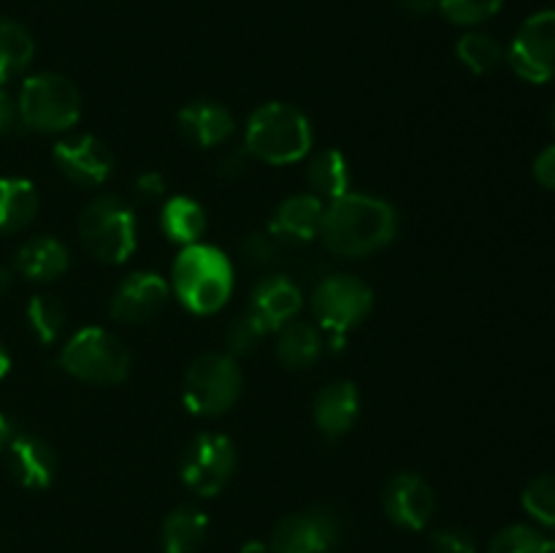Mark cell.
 <instances>
[{"label": "cell", "mask_w": 555, "mask_h": 553, "mask_svg": "<svg viewBox=\"0 0 555 553\" xmlns=\"http://www.w3.org/2000/svg\"><path fill=\"white\" fill-rule=\"evenodd\" d=\"M54 163L60 171L76 184L85 188H98L112 177L114 157L103 141L95 136H68V139L57 141L52 150Z\"/></svg>", "instance_id": "cell-14"}, {"label": "cell", "mask_w": 555, "mask_h": 553, "mask_svg": "<svg viewBox=\"0 0 555 553\" xmlns=\"http://www.w3.org/2000/svg\"><path fill=\"white\" fill-rule=\"evenodd\" d=\"M20 123L38 133H60L79 123L81 92L68 76L36 74L22 81Z\"/></svg>", "instance_id": "cell-5"}, {"label": "cell", "mask_w": 555, "mask_h": 553, "mask_svg": "<svg viewBox=\"0 0 555 553\" xmlns=\"http://www.w3.org/2000/svg\"><path fill=\"white\" fill-rule=\"evenodd\" d=\"M20 123V106H16L14 98L0 87V136L11 133Z\"/></svg>", "instance_id": "cell-37"}, {"label": "cell", "mask_w": 555, "mask_h": 553, "mask_svg": "<svg viewBox=\"0 0 555 553\" xmlns=\"http://www.w3.org/2000/svg\"><path fill=\"white\" fill-rule=\"evenodd\" d=\"M325 204L314 193L291 195L282 201L280 209L274 211L269 222L271 236L280 239L282 244H307L320 236V226H323Z\"/></svg>", "instance_id": "cell-16"}, {"label": "cell", "mask_w": 555, "mask_h": 553, "mask_svg": "<svg viewBox=\"0 0 555 553\" xmlns=\"http://www.w3.org/2000/svg\"><path fill=\"white\" fill-rule=\"evenodd\" d=\"M70 266L68 247L54 236H36L16 253V271L33 282H52Z\"/></svg>", "instance_id": "cell-20"}, {"label": "cell", "mask_w": 555, "mask_h": 553, "mask_svg": "<svg viewBox=\"0 0 555 553\" xmlns=\"http://www.w3.org/2000/svg\"><path fill=\"white\" fill-rule=\"evenodd\" d=\"M372 307V287L352 274L325 276L312 293V312L334 350L345 347V336L369 318Z\"/></svg>", "instance_id": "cell-8"}, {"label": "cell", "mask_w": 555, "mask_h": 553, "mask_svg": "<svg viewBox=\"0 0 555 553\" xmlns=\"http://www.w3.org/2000/svg\"><path fill=\"white\" fill-rule=\"evenodd\" d=\"M551 125H553V130H555V101H553V108H551Z\"/></svg>", "instance_id": "cell-44"}, {"label": "cell", "mask_w": 555, "mask_h": 553, "mask_svg": "<svg viewBox=\"0 0 555 553\" xmlns=\"http://www.w3.org/2000/svg\"><path fill=\"white\" fill-rule=\"evenodd\" d=\"M399 233V215L383 198L366 193H345L328 201L320 226L325 247L345 258H366L388 247Z\"/></svg>", "instance_id": "cell-1"}, {"label": "cell", "mask_w": 555, "mask_h": 553, "mask_svg": "<svg viewBox=\"0 0 555 553\" xmlns=\"http://www.w3.org/2000/svg\"><path fill=\"white\" fill-rule=\"evenodd\" d=\"M504 0H437V9L448 16L453 25H480L499 14Z\"/></svg>", "instance_id": "cell-32"}, {"label": "cell", "mask_w": 555, "mask_h": 553, "mask_svg": "<svg viewBox=\"0 0 555 553\" xmlns=\"http://www.w3.org/2000/svg\"><path fill=\"white\" fill-rule=\"evenodd\" d=\"M269 334V325H266L253 309H247V312L236 314V318L231 320V325H228L225 331V345L233 356H249V352H255L263 345V339Z\"/></svg>", "instance_id": "cell-30"}, {"label": "cell", "mask_w": 555, "mask_h": 553, "mask_svg": "<svg viewBox=\"0 0 555 553\" xmlns=\"http://www.w3.org/2000/svg\"><path fill=\"white\" fill-rule=\"evenodd\" d=\"M160 226L171 242L190 247V244H198L201 236L206 231V211L190 195H173L163 204L160 211Z\"/></svg>", "instance_id": "cell-23"}, {"label": "cell", "mask_w": 555, "mask_h": 553, "mask_svg": "<svg viewBox=\"0 0 555 553\" xmlns=\"http://www.w3.org/2000/svg\"><path fill=\"white\" fill-rule=\"evenodd\" d=\"M396 3L410 16H426L437 9V0H396Z\"/></svg>", "instance_id": "cell-38"}, {"label": "cell", "mask_w": 555, "mask_h": 553, "mask_svg": "<svg viewBox=\"0 0 555 553\" xmlns=\"http://www.w3.org/2000/svg\"><path fill=\"white\" fill-rule=\"evenodd\" d=\"M323 352V334L314 329L312 323L304 320H291L282 325L280 336H276V358L285 369H309Z\"/></svg>", "instance_id": "cell-22"}, {"label": "cell", "mask_w": 555, "mask_h": 553, "mask_svg": "<svg viewBox=\"0 0 555 553\" xmlns=\"http://www.w3.org/2000/svg\"><path fill=\"white\" fill-rule=\"evenodd\" d=\"M455 54L477 76L493 74L507 60L502 43L488 36V33H466V36H461L459 43H455Z\"/></svg>", "instance_id": "cell-27"}, {"label": "cell", "mask_w": 555, "mask_h": 553, "mask_svg": "<svg viewBox=\"0 0 555 553\" xmlns=\"http://www.w3.org/2000/svg\"><path fill=\"white\" fill-rule=\"evenodd\" d=\"M209 535V518L195 504H179L160 526L163 553H195Z\"/></svg>", "instance_id": "cell-21"}, {"label": "cell", "mask_w": 555, "mask_h": 553, "mask_svg": "<svg viewBox=\"0 0 555 553\" xmlns=\"http://www.w3.org/2000/svg\"><path fill=\"white\" fill-rule=\"evenodd\" d=\"M244 146L258 160L271 166H291L312 150V125L307 114L291 103H263L249 117Z\"/></svg>", "instance_id": "cell-3"}, {"label": "cell", "mask_w": 555, "mask_h": 553, "mask_svg": "<svg viewBox=\"0 0 555 553\" xmlns=\"http://www.w3.org/2000/svg\"><path fill=\"white\" fill-rule=\"evenodd\" d=\"M507 63L531 85L555 79V9L537 11L520 25L507 49Z\"/></svg>", "instance_id": "cell-10"}, {"label": "cell", "mask_w": 555, "mask_h": 553, "mask_svg": "<svg viewBox=\"0 0 555 553\" xmlns=\"http://www.w3.org/2000/svg\"><path fill=\"white\" fill-rule=\"evenodd\" d=\"M524 510L537 520L540 526L553 529L555 526V475H537L534 480L526 483L524 493H520Z\"/></svg>", "instance_id": "cell-31"}, {"label": "cell", "mask_w": 555, "mask_h": 553, "mask_svg": "<svg viewBox=\"0 0 555 553\" xmlns=\"http://www.w3.org/2000/svg\"><path fill=\"white\" fill-rule=\"evenodd\" d=\"M173 293L195 314L220 312L233 293V263L220 247L190 244L173 260Z\"/></svg>", "instance_id": "cell-2"}, {"label": "cell", "mask_w": 555, "mask_h": 553, "mask_svg": "<svg viewBox=\"0 0 555 553\" xmlns=\"http://www.w3.org/2000/svg\"><path fill=\"white\" fill-rule=\"evenodd\" d=\"M168 301V282L157 271H135L119 282L112 296V318L125 325H141L157 318Z\"/></svg>", "instance_id": "cell-13"}, {"label": "cell", "mask_w": 555, "mask_h": 553, "mask_svg": "<svg viewBox=\"0 0 555 553\" xmlns=\"http://www.w3.org/2000/svg\"><path fill=\"white\" fill-rule=\"evenodd\" d=\"M383 510L401 529L421 531L431 524L437 497L426 477L415 475V472H399L385 483Z\"/></svg>", "instance_id": "cell-12"}, {"label": "cell", "mask_w": 555, "mask_h": 553, "mask_svg": "<svg viewBox=\"0 0 555 553\" xmlns=\"http://www.w3.org/2000/svg\"><path fill=\"white\" fill-rule=\"evenodd\" d=\"M9 369H11V356H9V350H5V347L0 345V380H3L5 374H9Z\"/></svg>", "instance_id": "cell-41"}, {"label": "cell", "mask_w": 555, "mask_h": 553, "mask_svg": "<svg viewBox=\"0 0 555 553\" xmlns=\"http://www.w3.org/2000/svg\"><path fill=\"white\" fill-rule=\"evenodd\" d=\"M282 242L276 236L266 233H249L242 244V253L249 263H274L276 253H280Z\"/></svg>", "instance_id": "cell-34"}, {"label": "cell", "mask_w": 555, "mask_h": 553, "mask_svg": "<svg viewBox=\"0 0 555 553\" xmlns=\"http://www.w3.org/2000/svg\"><path fill=\"white\" fill-rule=\"evenodd\" d=\"M11 439V428H9V421L3 417V412H0V450H5V445H9Z\"/></svg>", "instance_id": "cell-39"}, {"label": "cell", "mask_w": 555, "mask_h": 553, "mask_svg": "<svg viewBox=\"0 0 555 553\" xmlns=\"http://www.w3.org/2000/svg\"><path fill=\"white\" fill-rule=\"evenodd\" d=\"M341 520L328 507L291 513L271 531V553H334L341 542Z\"/></svg>", "instance_id": "cell-11"}, {"label": "cell", "mask_w": 555, "mask_h": 553, "mask_svg": "<svg viewBox=\"0 0 555 553\" xmlns=\"http://www.w3.org/2000/svg\"><path fill=\"white\" fill-rule=\"evenodd\" d=\"M486 553H551V542L534 526L513 524L493 535Z\"/></svg>", "instance_id": "cell-28"}, {"label": "cell", "mask_w": 555, "mask_h": 553, "mask_svg": "<svg viewBox=\"0 0 555 553\" xmlns=\"http://www.w3.org/2000/svg\"><path fill=\"white\" fill-rule=\"evenodd\" d=\"M179 133L195 146H217L225 144L233 136V114L222 103L215 101H195L179 112L177 117Z\"/></svg>", "instance_id": "cell-19"}, {"label": "cell", "mask_w": 555, "mask_h": 553, "mask_svg": "<svg viewBox=\"0 0 555 553\" xmlns=\"http://www.w3.org/2000/svg\"><path fill=\"white\" fill-rule=\"evenodd\" d=\"M27 323H30L33 334H36L43 345H49V342H54L63 334V304L54 296H33L30 304H27Z\"/></svg>", "instance_id": "cell-29"}, {"label": "cell", "mask_w": 555, "mask_h": 553, "mask_svg": "<svg viewBox=\"0 0 555 553\" xmlns=\"http://www.w3.org/2000/svg\"><path fill=\"white\" fill-rule=\"evenodd\" d=\"M38 211L33 182L20 177H0V233H14L30 226Z\"/></svg>", "instance_id": "cell-24"}, {"label": "cell", "mask_w": 555, "mask_h": 553, "mask_svg": "<svg viewBox=\"0 0 555 553\" xmlns=\"http://www.w3.org/2000/svg\"><path fill=\"white\" fill-rule=\"evenodd\" d=\"M81 247L108 266L125 263L139 242V222L133 209L114 195H98L79 217Z\"/></svg>", "instance_id": "cell-4"}, {"label": "cell", "mask_w": 555, "mask_h": 553, "mask_svg": "<svg viewBox=\"0 0 555 553\" xmlns=\"http://www.w3.org/2000/svg\"><path fill=\"white\" fill-rule=\"evenodd\" d=\"M244 377L238 363L222 352H204L190 363L184 374L182 399L193 415L217 417L225 415L238 401Z\"/></svg>", "instance_id": "cell-7"}, {"label": "cell", "mask_w": 555, "mask_h": 553, "mask_svg": "<svg viewBox=\"0 0 555 553\" xmlns=\"http://www.w3.org/2000/svg\"><path fill=\"white\" fill-rule=\"evenodd\" d=\"M307 182L318 198H341L350 193V168L339 150H323L309 160Z\"/></svg>", "instance_id": "cell-26"}, {"label": "cell", "mask_w": 555, "mask_h": 553, "mask_svg": "<svg viewBox=\"0 0 555 553\" xmlns=\"http://www.w3.org/2000/svg\"><path fill=\"white\" fill-rule=\"evenodd\" d=\"M534 179L542 188L555 190V144L545 146V150L534 157Z\"/></svg>", "instance_id": "cell-35"}, {"label": "cell", "mask_w": 555, "mask_h": 553, "mask_svg": "<svg viewBox=\"0 0 555 553\" xmlns=\"http://www.w3.org/2000/svg\"><path fill=\"white\" fill-rule=\"evenodd\" d=\"M60 366L81 383L117 385L128 377L130 352L112 331L90 325V329L76 331L65 342L60 352Z\"/></svg>", "instance_id": "cell-6"}, {"label": "cell", "mask_w": 555, "mask_h": 553, "mask_svg": "<svg viewBox=\"0 0 555 553\" xmlns=\"http://www.w3.org/2000/svg\"><path fill=\"white\" fill-rule=\"evenodd\" d=\"M431 548L434 553H477L475 537L466 529H459V526H448V529L434 531Z\"/></svg>", "instance_id": "cell-33"}, {"label": "cell", "mask_w": 555, "mask_h": 553, "mask_svg": "<svg viewBox=\"0 0 555 553\" xmlns=\"http://www.w3.org/2000/svg\"><path fill=\"white\" fill-rule=\"evenodd\" d=\"M135 193L146 201H155L166 193V177L160 171H144L135 179Z\"/></svg>", "instance_id": "cell-36"}, {"label": "cell", "mask_w": 555, "mask_h": 553, "mask_svg": "<svg viewBox=\"0 0 555 553\" xmlns=\"http://www.w3.org/2000/svg\"><path fill=\"white\" fill-rule=\"evenodd\" d=\"M242 553H271V548L266 545V542H247V545L242 548Z\"/></svg>", "instance_id": "cell-42"}, {"label": "cell", "mask_w": 555, "mask_h": 553, "mask_svg": "<svg viewBox=\"0 0 555 553\" xmlns=\"http://www.w3.org/2000/svg\"><path fill=\"white\" fill-rule=\"evenodd\" d=\"M36 54V41L22 22L0 16V85L20 76Z\"/></svg>", "instance_id": "cell-25"}, {"label": "cell", "mask_w": 555, "mask_h": 553, "mask_svg": "<svg viewBox=\"0 0 555 553\" xmlns=\"http://www.w3.org/2000/svg\"><path fill=\"white\" fill-rule=\"evenodd\" d=\"M361 412V396L350 380H336L318 390L312 401V417L318 428L328 437H341L350 432Z\"/></svg>", "instance_id": "cell-17"}, {"label": "cell", "mask_w": 555, "mask_h": 553, "mask_svg": "<svg viewBox=\"0 0 555 553\" xmlns=\"http://www.w3.org/2000/svg\"><path fill=\"white\" fill-rule=\"evenodd\" d=\"M236 472V445L217 432H204L184 448L179 475L198 497H217Z\"/></svg>", "instance_id": "cell-9"}, {"label": "cell", "mask_w": 555, "mask_h": 553, "mask_svg": "<svg viewBox=\"0 0 555 553\" xmlns=\"http://www.w3.org/2000/svg\"><path fill=\"white\" fill-rule=\"evenodd\" d=\"M301 301V287H298L291 276L271 274L263 276V280L255 285L249 309L269 325V331H280L282 325L296 320Z\"/></svg>", "instance_id": "cell-18"}, {"label": "cell", "mask_w": 555, "mask_h": 553, "mask_svg": "<svg viewBox=\"0 0 555 553\" xmlns=\"http://www.w3.org/2000/svg\"><path fill=\"white\" fill-rule=\"evenodd\" d=\"M11 291V271L5 266H0V298Z\"/></svg>", "instance_id": "cell-40"}, {"label": "cell", "mask_w": 555, "mask_h": 553, "mask_svg": "<svg viewBox=\"0 0 555 553\" xmlns=\"http://www.w3.org/2000/svg\"><path fill=\"white\" fill-rule=\"evenodd\" d=\"M547 542H551V553H555V526L551 529V535H547Z\"/></svg>", "instance_id": "cell-43"}, {"label": "cell", "mask_w": 555, "mask_h": 553, "mask_svg": "<svg viewBox=\"0 0 555 553\" xmlns=\"http://www.w3.org/2000/svg\"><path fill=\"white\" fill-rule=\"evenodd\" d=\"M9 453V472L22 488L30 491H43L52 486L57 475V455L52 445L41 439L38 434H16L5 445Z\"/></svg>", "instance_id": "cell-15"}]
</instances>
